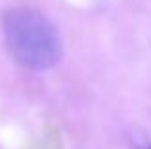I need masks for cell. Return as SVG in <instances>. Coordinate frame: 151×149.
I'll return each instance as SVG.
<instances>
[{
	"label": "cell",
	"mask_w": 151,
	"mask_h": 149,
	"mask_svg": "<svg viewBox=\"0 0 151 149\" xmlns=\"http://www.w3.org/2000/svg\"><path fill=\"white\" fill-rule=\"evenodd\" d=\"M4 42L17 65L31 71L52 69L63 54L55 25L40 10L15 6L2 17Z\"/></svg>",
	"instance_id": "obj_1"
},
{
	"label": "cell",
	"mask_w": 151,
	"mask_h": 149,
	"mask_svg": "<svg viewBox=\"0 0 151 149\" xmlns=\"http://www.w3.org/2000/svg\"><path fill=\"white\" fill-rule=\"evenodd\" d=\"M149 149H151V147H149Z\"/></svg>",
	"instance_id": "obj_2"
}]
</instances>
